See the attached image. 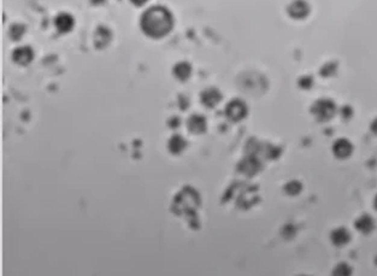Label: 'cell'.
Segmentation results:
<instances>
[{
	"mask_svg": "<svg viewBox=\"0 0 377 276\" xmlns=\"http://www.w3.org/2000/svg\"><path fill=\"white\" fill-rule=\"evenodd\" d=\"M221 99V92L218 90H216V88H209V90L204 91L201 94V101L204 103V105H206L209 107L216 106V105L220 103Z\"/></svg>",
	"mask_w": 377,
	"mask_h": 276,
	"instance_id": "9c48e42d",
	"label": "cell"
},
{
	"mask_svg": "<svg viewBox=\"0 0 377 276\" xmlns=\"http://www.w3.org/2000/svg\"><path fill=\"white\" fill-rule=\"evenodd\" d=\"M24 33H26V28L22 24H12L9 30L10 38L12 40H19V39L23 37Z\"/></svg>",
	"mask_w": 377,
	"mask_h": 276,
	"instance_id": "2e32d148",
	"label": "cell"
},
{
	"mask_svg": "<svg viewBox=\"0 0 377 276\" xmlns=\"http://www.w3.org/2000/svg\"><path fill=\"white\" fill-rule=\"evenodd\" d=\"M374 206H375V209L377 210V195L375 197V199H374Z\"/></svg>",
	"mask_w": 377,
	"mask_h": 276,
	"instance_id": "44dd1931",
	"label": "cell"
},
{
	"mask_svg": "<svg viewBox=\"0 0 377 276\" xmlns=\"http://www.w3.org/2000/svg\"><path fill=\"white\" fill-rule=\"evenodd\" d=\"M303 189V186L299 181H290L284 186V192L289 195H298Z\"/></svg>",
	"mask_w": 377,
	"mask_h": 276,
	"instance_id": "9a60e30c",
	"label": "cell"
},
{
	"mask_svg": "<svg viewBox=\"0 0 377 276\" xmlns=\"http://www.w3.org/2000/svg\"><path fill=\"white\" fill-rule=\"evenodd\" d=\"M147 1L148 0H130V2L134 4L135 6H142V5H145Z\"/></svg>",
	"mask_w": 377,
	"mask_h": 276,
	"instance_id": "d6986e66",
	"label": "cell"
},
{
	"mask_svg": "<svg viewBox=\"0 0 377 276\" xmlns=\"http://www.w3.org/2000/svg\"><path fill=\"white\" fill-rule=\"evenodd\" d=\"M309 13V6L305 1L296 0L289 6V15L293 18H304Z\"/></svg>",
	"mask_w": 377,
	"mask_h": 276,
	"instance_id": "30bf717a",
	"label": "cell"
},
{
	"mask_svg": "<svg viewBox=\"0 0 377 276\" xmlns=\"http://www.w3.org/2000/svg\"><path fill=\"white\" fill-rule=\"evenodd\" d=\"M330 240L332 245H335V246H345V245H347L350 242L351 234L346 228H336L331 231Z\"/></svg>",
	"mask_w": 377,
	"mask_h": 276,
	"instance_id": "52a82bcc",
	"label": "cell"
},
{
	"mask_svg": "<svg viewBox=\"0 0 377 276\" xmlns=\"http://www.w3.org/2000/svg\"><path fill=\"white\" fill-rule=\"evenodd\" d=\"M142 32L149 38L160 39L168 35L174 26L171 12L164 6H152L143 12L140 19Z\"/></svg>",
	"mask_w": 377,
	"mask_h": 276,
	"instance_id": "6da1fadb",
	"label": "cell"
},
{
	"mask_svg": "<svg viewBox=\"0 0 377 276\" xmlns=\"http://www.w3.org/2000/svg\"><path fill=\"white\" fill-rule=\"evenodd\" d=\"M188 128L193 132V133H202L206 129V121L202 116H192L188 121Z\"/></svg>",
	"mask_w": 377,
	"mask_h": 276,
	"instance_id": "7c38bea8",
	"label": "cell"
},
{
	"mask_svg": "<svg viewBox=\"0 0 377 276\" xmlns=\"http://www.w3.org/2000/svg\"><path fill=\"white\" fill-rule=\"evenodd\" d=\"M186 147V141L184 138L179 137V135H175L170 139L169 141V148L173 153H180L184 151V148Z\"/></svg>",
	"mask_w": 377,
	"mask_h": 276,
	"instance_id": "5bb4252c",
	"label": "cell"
},
{
	"mask_svg": "<svg viewBox=\"0 0 377 276\" xmlns=\"http://www.w3.org/2000/svg\"><path fill=\"white\" fill-rule=\"evenodd\" d=\"M354 227L358 231L363 234H369L375 229V221L370 215H362L358 220L354 222Z\"/></svg>",
	"mask_w": 377,
	"mask_h": 276,
	"instance_id": "ba28073f",
	"label": "cell"
},
{
	"mask_svg": "<svg viewBox=\"0 0 377 276\" xmlns=\"http://www.w3.org/2000/svg\"><path fill=\"white\" fill-rule=\"evenodd\" d=\"M33 58H34V52L29 46H21V47L16 48L12 53L13 62L19 65L29 64Z\"/></svg>",
	"mask_w": 377,
	"mask_h": 276,
	"instance_id": "5b68a950",
	"label": "cell"
},
{
	"mask_svg": "<svg viewBox=\"0 0 377 276\" xmlns=\"http://www.w3.org/2000/svg\"><path fill=\"white\" fill-rule=\"evenodd\" d=\"M111 40V32L106 27H99L96 29L95 35H94V41H95L98 47H104Z\"/></svg>",
	"mask_w": 377,
	"mask_h": 276,
	"instance_id": "8fae6325",
	"label": "cell"
},
{
	"mask_svg": "<svg viewBox=\"0 0 377 276\" xmlns=\"http://www.w3.org/2000/svg\"><path fill=\"white\" fill-rule=\"evenodd\" d=\"M311 112L320 122H327L336 114V105L330 99H320L313 103Z\"/></svg>",
	"mask_w": 377,
	"mask_h": 276,
	"instance_id": "7a4b0ae2",
	"label": "cell"
},
{
	"mask_svg": "<svg viewBox=\"0 0 377 276\" xmlns=\"http://www.w3.org/2000/svg\"><path fill=\"white\" fill-rule=\"evenodd\" d=\"M190 73H192V68H190V65L186 62L177 63L175 68H174V75H175L179 80H181V81L187 80L188 77L190 76Z\"/></svg>",
	"mask_w": 377,
	"mask_h": 276,
	"instance_id": "4fadbf2b",
	"label": "cell"
},
{
	"mask_svg": "<svg viewBox=\"0 0 377 276\" xmlns=\"http://www.w3.org/2000/svg\"><path fill=\"white\" fill-rule=\"evenodd\" d=\"M226 114L230 120L237 122V121H241L242 118L246 117V115H247V106H246V104L242 100L234 99V100H232L227 105Z\"/></svg>",
	"mask_w": 377,
	"mask_h": 276,
	"instance_id": "3957f363",
	"label": "cell"
},
{
	"mask_svg": "<svg viewBox=\"0 0 377 276\" xmlns=\"http://www.w3.org/2000/svg\"><path fill=\"white\" fill-rule=\"evenodd\" d=\"M370 129H371V132H373L374 134L377 135V118H375V120H374L373 122H371Z\"/></svg>",
	"mask_w": 377,
	"mask_h": 276,
	"instance_id": "ffe728a7",
	"label": "cell"
},
{
	"mask_svg": "<svg viewBox=\"0 0 377 276\" xmlns=\"http://www.w3.org/2000/svg\"><path fill=\"white\" fill-rule=\"evenodd\" d=\"M341 115H342V117L345 118H348L352 116V109L350 106H345L342 107V110H341Z\"/></svg>",
	"mask_w": 377,
	"mask_h": 276,
	"instance_id": "ac0fdd59",
	"label": "cell"
},
{
	"mask_svg": "<svg viewBox=\"0 0 377 276\" xmlns=\"http://www.w3.org/2000/svg\"><path fill=\"white\" fill-rule=\"evenodd\" d=\"M332 153L340 159H346L353 153V145L348 139H337L332 143Z\"/></svg>",
	"mask_w": 377,
	"mask_h": 276,
	"instance_id": "277c9868",
	"label": "cell"
},
{
	"mask_svg": "<svg viewBox=\"0 0 377 276\" xmlns=\"http://www.w3.org/2000/svg\"><path fill=\"white\" fill-rule=\"evenodd\" d=\"M334 273L335 275H340V276H347V275H351L352 274V269L351 267L348 266L347 263H339L336 267H335L334 269Z\"/></svg>",
	"mask_w": 377,
	"mask_h": 276,
	"instance_id": "e0dca14e",
	"label": "cell"
},
{
	"mask_svg": "<svg viewBox=\"0 0 377 276\" xmlns=\"http://www.w3.org/2000/svg\"><path fill=\"white\" fill-rule=\"evenodd\" d=\"M74 17L68 12L59 13L54 19L55 28L59 30L60 33H69L74 28Z\"/></svg>",
	"mask_w": 377,
	"mask_h": 276,
	"instance_id": "8992f818",
	"label": "cell"
}]
</instances>
